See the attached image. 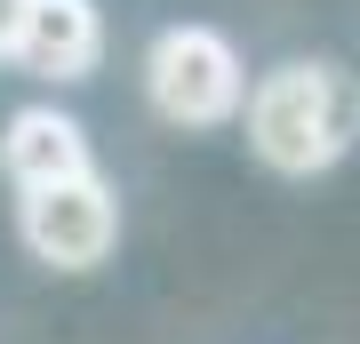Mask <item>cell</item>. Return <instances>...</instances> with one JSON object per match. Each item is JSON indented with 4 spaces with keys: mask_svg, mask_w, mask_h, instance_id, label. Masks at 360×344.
I'll list each match as a JSON object with an SVG mask.
<instances>
[{
    "mask_svg": "<svg viewBox=\"0 0 360 344\" xmlns=\"http://www.w3.org/2000/svg\"><path fill=\"white\" fill-rule=\"evenodd\" d=\"M25 8L32 0H0V56H16V40H25Z\"/></svg>",
    "mask_w": 360,
    "mask_h": 344,
    "instance_id": "obj_6",
    "label": "cell"
},
{
    "mask_svg": "<svg viewBox=\"0 0 360 344\" xmlns=\"http://www.w3.org/2000/svg\"><path fill=\"white\" fill-rule=\"evenodd\" d=\"M360 136V89L345 64L296 56L248 89V153L281 177H321L352 153Z\"/></svg>",
    "mask_w": 360,
    "mask_h": 344,
    "instance_id": "obj_1",
    "label": "cell"
},
{
    "mask_svg": "<svg viewBox=\"0 0 360 344\" xmlns=\"http://www.w3.org/2000/svg\"><path fill=\"white\" fill-rule=\"evenodd\" d=\"M144 96H153L160 120L176 128H217L248 104V72H240V49L217 32V25H168L153 32L144 49Z\"/></svg>",
    "mask_w": 360,
    "mask_h": 344,
    "instance_id": "obj_2",
    "label": "cell"
},
{
    "mask_svg": "<svg viewBox=\"0 0 360 344\" xmlns=\"http://www.w3.org/2000/svg\"><path fill=\"white\" fill-rule=\"evenodd\" d=\"M16 232H25V248L40 256V265L89 272V265H104L112 241H120V200H112V184H104V177H72V184L25 192Z\"/></svg>",
    "mask_w": 360,
    "mask_h": 344,
    "instance_id": "obj_3",
    "label": "cell"
},
{
    "mask_svg": "<svg viewBox=\"0 0 360 344\" xmlns=\"http://www.w3.org/2000/svg\"><path fill=\"white\" fill-rule=\"evenodd\" d=\"M104 56V16L96 0H32L25 8V40H16V64L40 80H89Z\"/></svg>",
    "mask_w": 360,
    "mask_h": 344,
    "instance_id": "obj_5",
    "label": "cell"
},
{
    "mask_svg": "<svg viewBox=\"0 0 360 344\" xmlns=\"http://www.w3.org/2000/svg\"><path fill=\"white\" fill-rule=\"evenodd\" d=\"M0 168L16 177V192H49V184L96 177L80 120H72V113H56V104H25V113H8V136H0Z\"/></svg>",
    "mask_w": 360,
    "mask_h": 344,
    "instance_id": "obj_4",
    "label": "cell"
}]
</instances>
